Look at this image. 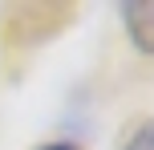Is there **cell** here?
Returning a JSON list of instances; mask_svg holds the SVG:
<instances>
[{
	"label": "cell",
	"mask_w": 154,
	"mask_h": 150,
	"mask_svg": "<svg viewBox=\"0 0 154 150\" xmlns=\"http://www.w3.org/2000/svg\"><path fill=\"white\" fill-rule=\"evenodd\" d=\"M122 16H126V32H130V41L142 49V53H154V0L122 4Z\"/></svg>",
	"instance_id": "obj_1"
},
{
	"label": "cell",
	"mask_w": 154,
	"mask_h": 150,
	"mask_svg": "<svg viewBox=\"0 0 154 150\" xmlns=\"http://www.w3.org/2000/svg\"><path fill=\"white\" fill-rule=\"evenodd\" d=\"M126 150H154V122L138 126V134L130 138V146H126Z\"/></svg>",
	"instance_id": "obj_2"
},
{
	"label": "cell",
	"mask_w": 154,
	"mask_h": 150,
	"mask_svg": "<svg viewBox=\"0 0 154 150\" xmlns=\"http://www.w3.org/2000/svg\"><path fill=\"white\" fill-rule=\"evenodd\" d=\"M41 150H81V146H73V142H49V146H41Z\"/></svg>",
	"instance_id": "obj_3"
}]
</instances>
